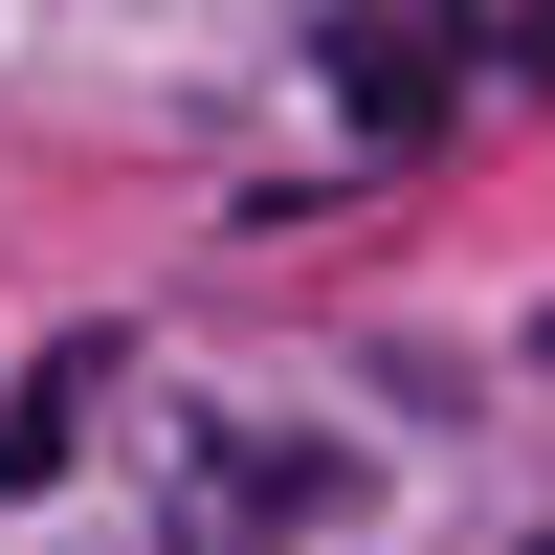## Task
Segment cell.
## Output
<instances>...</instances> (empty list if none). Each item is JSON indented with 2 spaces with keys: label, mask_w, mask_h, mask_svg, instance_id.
I'll list each match as a JSON object with an SVG mask.
<instances>
[{
  "label": "cell",
  "mask_w": 555,
  "mask_h": 555,
  "mask_svg": "<svg viewBox=\"0 0 555 555\" xmlns=\"http://www.w3.org/2000/svg\"><path fill=\"white\" fill-rule=\"evenodd\" d=\"M311 67H334V112L378 133V156H423L444 112H467V67H489V23L444 44V23H311Z\"/></svg>",
  "instance_id": "obj_2"
},
{
  "label": "cell",
  "mask_w": 555,
  "mask_h": 555,
  "mask_svg": "<svg viewBox=\"0 0 555 555\" xmlns=\"http://www.w3.org/2000/svg\"><path fill=\"white\" fill-rule=\"evenodd\" d=\"M89 378H133V356H112V334H67V356H23V378H0V489H44V467L89 444Z\"/></svg>",
  "instance_id": "obj_3"
},
{
  "label": "cell",
  "mask_w": 555,
  "mask_h": 555,
  "mask_svg": "<svg viewBox=\"0 0 555 555\" xmlns=\"http://www.w3.org/2000/svg\"><path fill=\"white\" fill-rule=\"evenodd\" d=\"M178 533H201V555H267V533H356V444H311V423H245V444H201Z\"/></svg>",
  "instance_id": "obj_1"
}]
</instances>
